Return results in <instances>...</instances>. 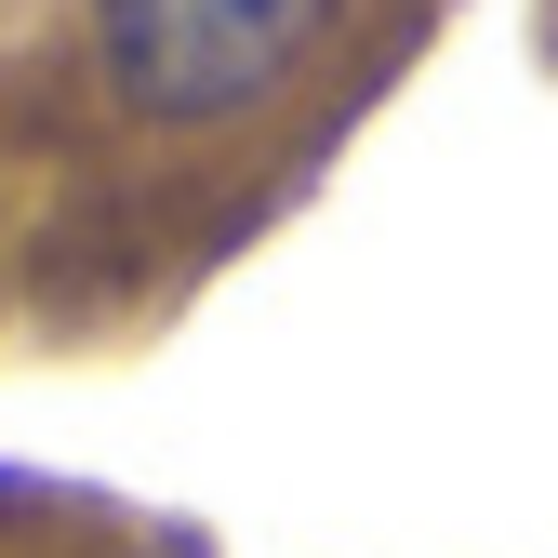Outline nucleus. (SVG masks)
Segmentation results:
<instances>
[{
  "mask_svg": "<svg viewBox=\"0 0 558 558\" xmlns=\"http://www.w3.org/2000/svg\"><path fill=\"white\" fill-rule=\"evenodd\" d=\"M345 27V0H94V66L107 107L147 133H214L279 107Z\"/></svg>",
  "mask_w": 558,
  "mask_h": 558,
  "instance_id": "obj_1",
  "label": "nucleus"
}]
</instances>
